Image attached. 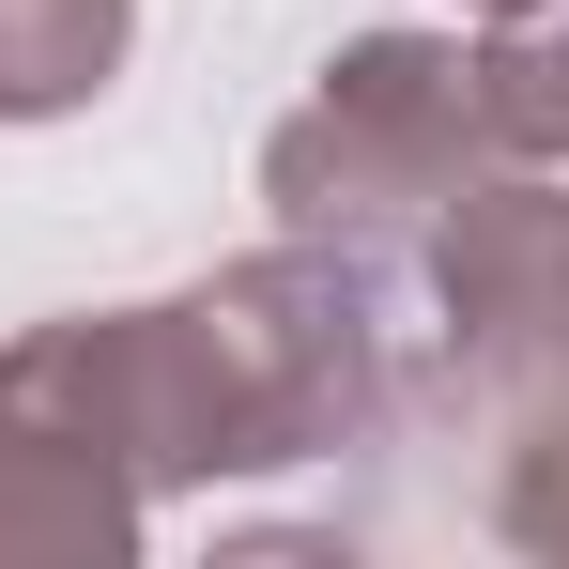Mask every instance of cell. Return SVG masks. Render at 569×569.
Returning <instances> with one entry per match:
<instances>
[{
	"mask_svg": "<svg viewBox=\"0 0 569 569\" xmlns=\"http://www.w3.org/2000/svg\"><path fill=\"white\" fill-rule=\"evenodd\" d=\"M139 339V431H154V492H216V477H292L339 462L400 416V339H385L370 247L278 231L200 292L123 308Z\"/></svg>",
	"mask_w": 569,
	"mask_h": 569,
	"instance_id": "cell-1",
	"label": "cell"
},
{
	"mask_svg": "<svg viewBox=\"0 0 569 569\" xmlns=\"http://www.w3.org/2000/svg\"><path fill=\"white\" fill-rule=\"evenodd\" d=\"M492 523H508L523 555H569V400H539V416L508 431V477H492Z\"/></svg>",
	"mask_w": 569,
	"mask_h": 569,
	"instance_id": "cell-7",
	"label": "cell"
},
{
	"mask_svg": "<svg viewBox=\"0 0 569 569\" xmlns=\"http://www.w3.org/2000/svg\"><path fill=\"white\" fill-rule=\"evenodd\" d=\"M477 93H492V139L569 170V0H523L477 31Z\"/></svg>",
	"mask_w": 569,
	"mask_h": 569,
	"instance_id": "cell-6",
	"label": "cell"
},
{
	"mask_svg": "<svg viewBox=\"0 0 569 569\" xmlns=\"http://www.w3.org/2000/svg\"><path fill=\"white\" fill-rule=\"evenodd\" d=\"M139 523H154V431L123 308L0 339V569H123Z\"/></svg>",
	"mask_w": 569,
	"mask_h": 569,
	"instance_id": "cell-3",
	"label": "cell"
},
{
	"mask_svg": "<svg viewBox=\"0 0 569 569\" xmlns=\"http://www.w3.org/2000/svg\"><path fill=\"white\" fill-rule=\"evenodd\" d=\"M431 308H447V355L477 385L569 400V170L492 154L431 216Z\"/></svg>",
	"mask_w": 569,
	"mask_h": 569,
	"instance_id": "cell-4",
	"label": "cell"
},
{
	"mask_svg": "<svg viewBox=\"0 0 569 569\" xmlns=\"http://www.w3.org/2000/svg\"><path fill=\"white\" fill-rule=\"evenodd\" d=\"M462 16H523V0H462Z\"/></svg>",
	"mask_w": 569,
	"mask_h": 569,
	"instance_id": "cell-8",
	"label": "cell"
},
{
	"mask_svg": "<svg viewBox=\"0 0 569 569\" xmlns=\"http://www.w3.org/2000/svg\"><path fill=\"white\" fill-rule=\"evenodd\" d=\"M139 47V0H0V123H62L93 108Z\"/></svg>",
	"mask_w": 569,
	"mask_h": 569,
	"instance_id": "cell-5",
	"label": "cell"
},
{
	"mask_svg": "<svg viewBox=\"0 0 569 569\" xmlns=\"http://www.w3.org/2000/svg\"><path fill=\"white\" fill-rule=\"evenodd\" d=\"M492 154L508 139H492V93H477L462 31H355L308 78V108L262 139V200H278V231L385 247V231H431Z\"/></svg>",
	"mask_w": 569,
	"mask_h": 569,
	"instance_id": "cell-2",
	"label": "cell"
}]
</instances>
